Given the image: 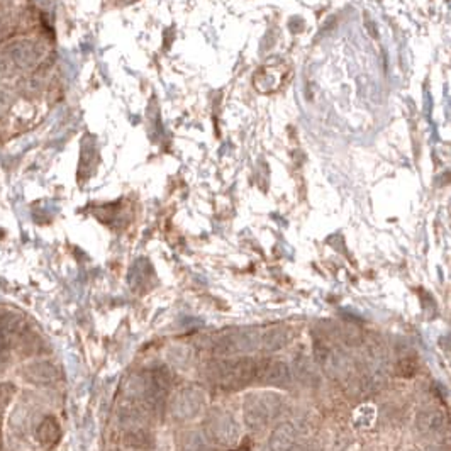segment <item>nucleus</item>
I'll return each instance as SVG.
<instances>
[{"instance_id": "obj_14", "label": "nucleus", "mask_w": 451, "mask_h": 451, "mask_svg": "<svg viewBox=\"0 0 451 451\" xmlns=\"http://www.w3.org/2000/svg\"><path fill=\"white\" fill-rule=\"evenodd\" d=\"M60 436H61L60 425H58V421L54 418L43 419V422L36 429L38 441L41 443L45 448H53V446L60 441Z\"/></svg>"}, {"instance_id": "obj_8", "label": "nucleus", "mask_w": 451, "mask_h": 451, "mask_svg": "<svg viewBox=\"0 0 451 451\" xmlns=\"http://www.w3.org/2000/svg\"><path fill=\"white\" fill-rule=\"evenodd\" d=\"M292 380V370L289 365L284 362H277V360H263L258 362V375L257 382L263 383V385L280 387V389H287Z\"/></svg>"}, {"instance_id": "obj_1", "label": "nucleus", "mask_w": 451, "mask_h": 451, "mask_svg": "<svg viewBox=\"0 0 451 451\" xmlns=\"http://www.w3.org/2000/svg\"><path fill=\"white\" fill-rule=\"evenodd\" d=\"M258 360L251 356H236V358L215 360L207 367V376L215 385L226 390H239L257 382Z\"/></svg>"}, {"instance_id": "obj_11", "label": "nucleus", "mask_w": 451, "mask_h": 451, "mask_svg": "<svg viewBox=\"0 0 451 451\" xmlns=\"http://www.w3.org/2000/svg\"><path fill=\"white\" fill-rule=\"evenodd\" d=\"M292 372L302 385L316 387L319 383V368L311 360L305 358V356H300V358H297L293 362Z\"/></svg>"}, {"instance_id": "obj_21", "label": "nucleus", "mask_w": 451, "mask_h": 451, "mask_svg": "<svg viewBox=\"0 0 451 451\" xmlns=\"http://www.w3.org/2000/svg\"><path fill=\"white\" fill-rule=\"evenodd\" d=\"M0 446H2V431H0Z\"/></svg>"}, {"instance_id": "obj_12", "label": "nucleus", "mask_w": 451, "mask_h": 451, "mask_svg": "<svg viewBox=\"0 0 451 451\" xmlns=\"http://www.w3.org/2000/svg\"><path fill=\"white\" fill-rule=\"evenodd\" d=\"M290 335L287 329L282 328H272L266 329L265 332L260 335V348L268 353H275L282 348H285L289 344Z\"/></svg>"}, {"instance_id": "obj_2", "label": "nucleus", "mask_w": 451, "mask_h": 451, "mask_svg": "<svg viewBox=\"0 0 451 451\" xmlns=\"http://www.w3.org/2000/svg\"><path fill=\"white\" fill-rule=\"evenodd\" d=\"M282 406V397L275 392H254L246 395L243 404V418L246 426L253 431L265 429L278 418Z\"/></svg>"}, {"instance_id": "obj_13", "label": "nucleus", "mask_w": 451, "mask_h": 451, "mask_svg": "<svg viewBox=\"0 0 451 451\" xmlns=\"http://www.w3.org/2000/svg\"><path fill=\"white\" fill-rule=\"evenodd\" d=\"M387 382V375L383 372L382 367H370L368 372H365L358 382V389L363 392V394H375V392L382 390L383 385Z\"/></svg>"}, {"instance_id": "obj_20", "label": "nucleus", "mask_w": 451, "mask_h": 451, "mask_svg": "<svg viewBox=\"0 0 451 451\" xmlns=\"http://www.w3.org/2000/svg\"><path fill=\"white\" fill-rule=\"evenodd\" d=\"M399 375L402 376H413L415 374V362L413 358H404L399 363Z\"/></svg>"}, {"instance_id": "obj_7", "label": "nucleus", "mask_w": 451, "mask_h": 451, "mask_svg": "<svg viewBox=\"0 0 451 451\" xmlns=\"http://www.w3.org/2000/svg\"><path fill=\"white\" fill-rule=\"evenodd\" d=\"M290 68L284 63L263 65L254 75V87L261 93H275L287 85Z\"/></svg>"}, {"instance_id": "obj_10", "label": "nucleus", "mask_w": 451, "mask_h": 451, "mask_svg": "<svg viewBox=\"0 0 451 451\" xmlns=\"http://www.w3.org/2000/svg\"><path fill=\"white\" fill-rule=\"evenodd\" d=\"M304 438V431L296 422H282L272 431L268 438L270 451H290L300 439Z\"/></svg>"}, {"instance_id": "obj_19", "label": "nucleus", "mask_w": 451, "mask_h": 451, "mask_svg": "<svg viewBox=\"0 0 451 451\" xmlns=\"http://www.w3.org/2000/svg\"><path fill=\"white\" fill-rule=\"evenodd\" d=\"M290 451H321V448L314 439L304 436Z\"/></svg>"}, {"instance_id": "obj_9", "label": "nucleus", "mask_w": 451, "mask_h": 451, "mask_svg": "<svg viewBox=\"0 0 451 451\" xmlns=\"http://www.w3.org/2000/svg\"><path fill=\"white\" fill-rule=\"evenodd\" d=\"M448 427L446 414L438 407H427L415 415V429L419 434L426 438H438Z\"/></svg>"}, {"instance_id": "obj_6", "label": "nucleus", "mask_w": 451, "mask_h": 451, "mask_svg": "<svg viewBox=\"0 0 451 451\" xmlns=\"http://www.w3.org/2000/svg\"><path fill=\"white\" fill-rule=\"evenodd\" d=\"M317 356V368L324 372L331 379H344L350 375L353 370V365L350 356L346 355V351L341 350L339 346L335 344H321L316 348Z\"/></svg>"}, {"instance_id": "obj_4", "label": "nucleus", "mask_w": 451, "mask_h": 451, "mask_svg": "<svg viewBox=\"0 0 451 451\" xmlns=\"http://www.w3.org/2000/svg\"><path fill=\"white\" fill-rule=\"evenodd\" d=\"M204 431L209 441L221 446H233L239 439L238 421L224 411H211L204 422Z\"/></svg>"}, {"instance_id": "obj_16", "label": "nucleus", "mask_w": 451, "mask_h": 451, "mask_svg": "<svg viewBox=\"0 0 451 451\" xmlns=\"http://www.w3.org/2000/svg\"><path fill=\"white\" fill-rule=\"evenodd\" d=\"M353 419H355L356 426L370 427L372 425H374L375 419H376L375 406H372V404H363V406H360L358 409L355 411V415H353Z\"/></svg>"}, {"instance_id": "obj_15", "label": "nucleus", "mask_w": 451, "mask_h": 451, "mask_svg": "<svg viewBox=\"0 0 451 451\" xmlns=\"http://www.w3.org/2000/svg\"><path fill=\"white\" fill-rule=\"evenodd\" d=\"M168 363L178 370H187L194 362V353L185 344H174L167 350Z\"/></svg>"}, {"instance_id": "obj_3", "label": "nucleus", "mask_w": 451, "mask_h": 451, "mask_svg": "<svg viewBox=\"0 0 451 451\" xmlns=\"http://www.w3.org/2000/svg\"><path fill=\"white\" fill-rule=\"evenodd\" d=\"M207 407L206 392L199 387H183L171 397L170 414L176 421H192L199 418Z\"/></svg>"}, {"instance_id": "obj_18", "label": "nucleus", "mask_w": 451, "mask_h": 451, "mask_svg": "<svg viewBox=\"0 0 451 451\" xmlns=\"http://www.w3.org/2000/svg\"><path fill=\"white\" fill-rule=\"evenodd\" d=\"M207 439L199 433H185L182 436V451H206Z\"/></svg>"}, {"instance_id": "obj_5", "label": "nucleus", "mask_w": 451, "mask_h": 451, "mask_svg": "<svg viewBox=\"0 0 451 451\" xmlns=\"http://www.w3.org/2000/svg\"><path fill=\"white\" fill-rule=\"evenodd\" d=\"M260 331L257 329H239V331L226 332L215 343V353L222 356L245 355L260 348Z\"/></svg>"}, {"instance_id": "obj_17", "label": "nucleus", "mask_w": 451, "mask_h": 451, "mask_svg": "<svg viewBox=\"0 0 451 451\" xmlns=\"http://www.w3.org/2000/svg\"><path fill=\"white\" fill-rule=\"evenodd\" d=\"M128 443L138 448H148V446H153V434L146 427H136L128 433Z\"/></svg>"}]
</instances>
